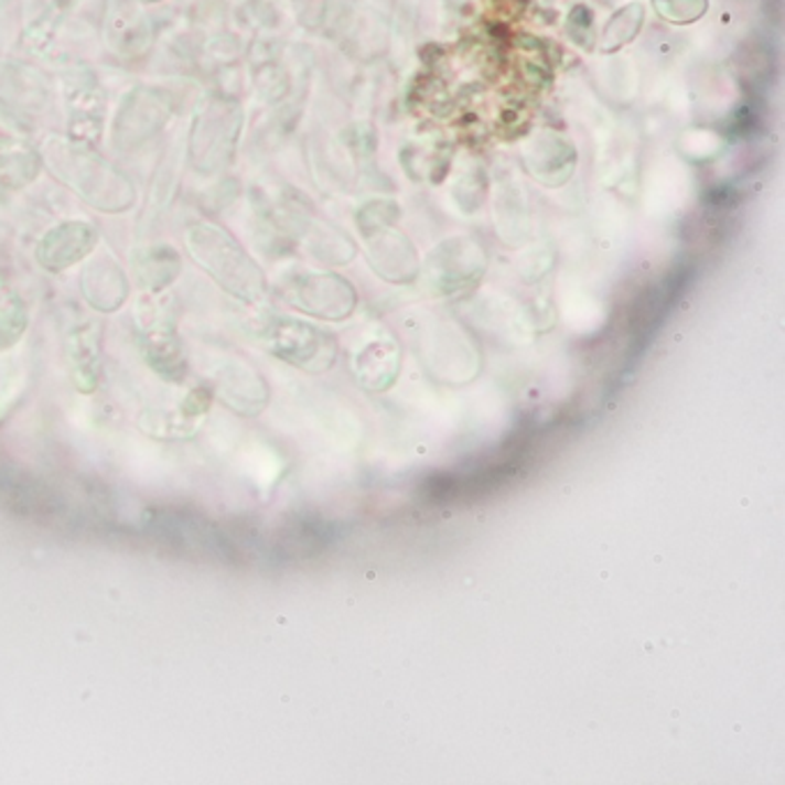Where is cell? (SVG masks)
<instances>
[{
    "mask_svg": "<svg viewBox=\"0 0 785 785\" xmlns=\"http://www.w3.org/2000/svg\"><path fill=\"white\" fill-rule=\"evenodd\" d=\"M330 520L316 516H298L288 520L277 537V551L286 558H311L319 556L334 539Z\"/></svg>",
    "mask_w": 785,
    "mask_h": 785,
    "instance_id": "obj_6",
    "label": "cell"
},
{
    "mask_svg": "<svg viewBox=\"0 0 785 785\" xmlns=\"http://www.w3.org/2000/svg\"><path fill=\"white\" fill-rule=\"evenodd\" d=\"M178 272V256L173 251H162V256L150 254L146 268L141 266V281L148 288H162L166 286Z\"/></svg>",
    "mask_w": 785,
    "mask_h": 785,
    "instance_id": "obj_11",
    "label": "cell"
},
{
    "mask_svg": "<svg viewBox=\"0 0 785 785\" xmlns=\"http://www.w3.org/2000/svg\"><path fill=\"white\" fill-rule=\"evenodd\" d=\"M25 309L19 302H10L0 309V351L14 346L25 330Z\"/></svg>",
    "mask_w": 785,
    "mask_h": 785,
    "instance_id": "obj_12",
    "label": "cell"
},
{
    "mask_svg": "<svg viewBox=\"0 0 785 785\" xmlns=\"http://www.w3.org/2000/svg\"><path fill=\"white\" fill-rule=\"evenodd\" d=\"M95 240H97V235L93 233L90 226L65 224L46 235L42 247L37 249V258L46 270L61 272V270L74 266L76 260L88 256L95 247Z\"/></svg>",
    "mask_w": 785,
    "mask_h": 785,
    "instance_id": "obj_5",
    "label": "cell"
},
{
    "mask_svg": "<svg viewBox=\"0 0 785 785\" xmlns=\"http://www.w3.org/2000/svg\"><path fill=\"white\" fill-rule=\"evenodd\" d=\"M192 249L201 266L211 272L226 291L243 300H258L266 293V279L254 260L219 230H203L201 238H192Z\"/></svg>",
    "mask_w": 785,
    "mask_h": 785,
    "instance_id": "obj_1",
    "label": "cell"
},
{
    "mask_svg": "<svg viewBox=\"0 0 785 785\" xmlns=\"http://www.w3.org/2000/svg\"><path fill=\"white\" fill-rule=\"evenodd\" d=\"M207 408H211V391L207 389H194L192 395L185 399V412L187 415H203L207 412Z\"/></svg>",
    "mask_w": 785,
    "mask_h": 785,
    "instance_id": "obj_14",
    "label": "cell"
},
{
    "mask_svg": "<svg viewBox=\"0 0 785 785\" xmlns=\"http://www.w3.org/2000/svg\"><path fill=\"white\" fill-rule=\"evenodd\" d=\"M643 23V8L638 3L626 6L622 12H617L604 31V40H601V49L604 51H615L622 44L632 42L636 33L641 31Z\"/></svg>",
    "mask_w": 785,
    "mask_h": 785,
    "instance_id": "obj_10",
    "label": "cell"
},
{
    "mask_svg": "<svg viewBox=\"0 0 785 785\" xmlns=\"http://www.w3.org/2000/svg\"><path fill=\"white\" fill-rule=\"evenodd\" d=\"M148 362L152 364V369L157 374H162L164 378L180 380L185 376V359H182L180 346L173 342L169 334H154L150 336L148 346Z\"/></svg>",
    "mask_w": 785,
    "mask_h": 785,
    "instance_id": "obj_9",
    "label": "cell"
},
{
    "mask_svg": "<svg viewBox=\"0 0 785 785\" xmlns=\"http://www.w3.org/2000/svg\"><path fill=\"white\" fill-rule=\"evenodd\" d=\"M268 344L277 357L309 374L327 372L336 359L334 336L304 321H275L268 327Z\"/></svg>",
    "mask_w": 785,
    "mask_h": 785,
    "instance_id": "obj_2",
    "label": "cell"
},
{
    "mask_svg": "<svg viewBox=\"0 0 785 785\" xmlns=\"http://www.w3.org/2000/svg\"><path fill=\"white\" fill-rule=\"evenodd\" d=\"M548 152L544 154L539 148H530V166L533 173L541 180L548 182V185H560L571 173L573 166V150L564 139L558 137H548Z\"/></svg>",
    "mask_w": 785,
    "mask_h": 785,
    "instance_id": "obj_8",
    "label": "cell"
},
{
    "mask_svg": "<svg viewBox=\"0 0 785 785\" xmlns=\"http://www.w3.org/2000/svg\"><path fill=\"white\" fill-rule=\"evenodd\" d=\"M486 268L484 251L475 243H448L431 254L427 279L435 293H456L475 283Z\"/></svg>",
    "mask_w": 785,
    "mask_h": 785,
    "instance_id": "obj_4",
    "label": "cell"
},
{
    "mask_svg": "<svg viewBox=\"0 0 785 785\" xmlns=\"http://www.w3.org/2000/svg\"><path fill=\"white\" fill-rule=\"evenodd\" d=\"M286 300L295 309L327 321L348 319L355 304V288L336 275H304L286 288Z\"/></svg>",
    "mask_w": 785,
    "mask_h": 785,
    "instance_id": "obj_3",
    "label": "cell"
},
{
    "mask_svg": "<svg viewBox=\"0 0 785 785\" xmlns=\"http://www.w3.org/2000/svg\"><path fill=\"white\" fill-rule=\"evenodd\" d=\"M654 8L668 21L689 23L708 10V0H654Z\"/></svg>",
    "mask_w": 785,
    "mask_h": 785,
    "instance_id": "obj_13",
    "label": "cell"
},
{
    "mask_svg": "<svg viewBox=\"0 0 785 785\" xmlns=\"http://www.w3.org/2000/svg\"><path fill=\"white\" fill-rule=\"evenodd\" d=\"M399 366H401L399 346L391 342L389 336H383V338H374V342H369L359 351L355 362V374L366 389L383 391L397 380Z\"/></svg>",
    "mask_w": 785,
    "mask_h": 785,
    "instance_id": "obj_7",
    "label": "cell"
}]
</instances>
